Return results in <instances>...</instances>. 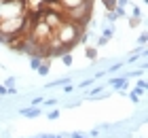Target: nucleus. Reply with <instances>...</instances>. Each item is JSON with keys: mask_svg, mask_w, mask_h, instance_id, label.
Here are the masks:
<instances>
[{"mask_svg": "<svg viewBox=\"0 0 148 138\" xmlns=\"http://www.w3.org/2000/svg\"><path fill=\"white\" fill-rule=\"evenodd\" d=\"M55 2H59L66 11H70V9H76V6L85 4V2H93V0H55Z\"/></svg>", "mask_w": 148, "mask_h": 138, "instance_id": "nucleus-1", "label": "nucleus"}, {"mask_svg": "<svg viewBox=\"0 0 148 138\" xmlns=\"http://www.w3.org/2000/svg\"><path fill=\"white\" fill-rule=\"evenodd\" d=\"M51 70V58H42V62H40V66L36 68V72L40 74V77H47Z\"/></svg>", "mask_w": 148, "mask_h": 138, "instance_id": "nucleus-2", "label": "nucleus"}, {"mask_svg": "<svg viewBox=\"0 0 148 138\" xmlns=\"http://www.w3.org/2000/svg\"><path fill=\"white\" fill-rule=\"evenodd\" d=\"M108 85H112L114 89H121V92H125V89H127V79H123V77H119V79H110Z\"/></svg>", "mask_w": 148, "mask_h": 138, "instance_id": "nucleus-3", "label": "nucleus"}, {"mask_svg": "<svg viewBox=\"0 0 148 138\" xmlns=\"http://www.w3.org/2000/svg\"><path fill=\"white\" fill-rule=\"evenodd\" d=\"M21 115H23V117H38V115H40V108H38V106H28V108H21Z\"/></svg>", "mask_w": 148, "mask_h": 138, "instance_id": "nucleus-4", "label": "nucleus"}, {"mask_svg": "<svg viewBox=\"0 0 148 138\" xmlns=\"http://www.w3.org/2000/svg\"><path fill=\"white\" fill-rule=\"evenodd\" d=\"M40 62H42L40 55H30V68H32V70H36V68L40 66Z\"/></svg>", "mask_w": 148, "mask_h": 138, "instance_id": "nucleus-5", "label": "nucleus"}, {"mask_svg": "<svg viewBox=\"0 0 148 138\" xmlns=\"http://www.w3.org/2000/svg\"><path fill=\"white\" fill-rule=\"evenodd\" d=\"M62 62H64V66H72V64H74L72 53H62Z\"/></svg>", "mask_w": 148, "mask_h": 138, "instance_id": "nucleus-6", "label": "nucleus"}, {"mask_svg": "<svg viewBox=\"0 0 148 138\" xmlns=\"http://www.w3.org/2000/svg\"><path fill=\"white\" fill-rule=\"evenodd\" d=\"M102 4L106 6V11H114V9H116V0H102Z\"/></svg>", "mask_w": 148, "mask_h": 138, "instance_id": "nucleus-7", "label": "nucleus"}, {"mask_svg": "<svg viewBox=\"0 0 148 138\" xmlns=\"http://www.w3.org/2000/svg\"><path fill=\"white\" fill-rule=\"evenodd\" d=\"M85 55H87L89 60H95V58H97V49H95V47H87V49H85Z\"/></svg>", "mask_w": 148, "mask_h": 138, "instance_id": "nucleus-8", "label": "nucleus"}, {"mask_svg": "<svg viewBox=\"0 0 148 138\" xmlns=\"http://www.w3.org/2000/svg\"><path fill=\"white\" fill-rule=\"evenodd\" d=\"M93 81H95V77H93V79H85V81H80V85H78V87H80V89H85V87H89Z\"/></svg>", "mask_w": 148, "mask_h": 138, "instance_id": "nucleus-9", "label": "nucleus"}, {"mask_svg": "<svg viewBox=\"0 0 148 138\" xmlns=\"http://www.w3.org/2000/svg\"><path fill=\"white\" fill-rule=\"evenodd\" d=\"M102 36H106V38H108V40H110V38L114 36V30H112V28H106V30L102 32Z\"/></svg>", "mask_w": 148, "mask_h": 138, "instance_id": "nucleus-10", "label": "nucleus"}, {"mask_svg": "<svg viewBox=\"0 0 148 138\" xmlns=\"http://www.w3.org/2000/svg\"><path fill=\"white\" fill-rule=\"evenodd\" d=\"M140 21H142L140 17H129V28H136V26H140Z\"/></svg>", "mask_w": 148, "mask_h": 138, "instance_id": "nucleus-11", "label": "nucleus"}, {"mask_svg": "<svg viewBox=\"0 0 148 138\" xmlns=\"http://www.w3.org/2000/svg\"><path fill=\"white\" fill-rule=\"evenodd\" d=\"M47 117H49L51 121H53V119H57V117H59V110H57V108H53V110H49V115H47Z\"/></svg>", "mask_w": 148, "mask_h": 138, "instance_id": "nucleus-12", "label": "nucleus"}, {"mask_svg": "<svg viewBox=\"0 0 148 138\" xmlns=\"http://www.w3.org/2000/svg\"><path fill=\"white\" fill-rule=\"evenodd\" d=\"M129 100L133 102V104H138V102H140V96H138L136 92H129Z\"/></svg>", "mask_w": 148, "mask_h": 138, "instance_id": "nucleus-13", "label": "nucleus"}, {"mask_svg": "<svg viewBox=\"0 0 148 138\" xmlns=\"http://www.w3.org/2000/svg\"><path fill=\"white\" fill-rule=\"evenodd\" d=\"M104 45H108V38H106V36H99V38H97V47H104Z\"/></svg>", "mask_w": 148, "mask_h": 138, "instance_id": "nucleus-14", "label": "nucleus"}, {"mask_svg": "<svg viewBox=\"0 0 148 138\" xmlns=\"http://www.w3.org/2000/svg\"><path fill=\"white\" fill-rule=\"evenodd\" d=\"M70 138H89V136L83 134V132H74V134H70Z\"/></svg>", "mask_w": 148, "mask_h": 138, "instance_id": "nucleus-15", "label": "nucleus"}, {"mask_svg": "<svg viewBox=\"0 0 148 138\" xmlns=\"http://www.w3.org/2000/svg\"><path fill=\"white\" fill-rule=\"evenodd\" d=\"M42 102H45L47 106H55V104H57V100H55V98H49V100H42Z\"/></svg>", "mask_w": 148, "mask_h": 138, "instance_id": "nucleus-16", "label": "nucleus"}, {"mask_svg": "<svg viewBox=\"0 0 148 138\" xmlns=\"http://www.w3.org/2000/svg\"><path fill=\"white\" fill-rule=\"evenodd\" d=\"M13 83H15V79H13V77H9V79L4 81V87H13Z\"/></svg>", "mask_w": 148, "mask_h": 138, "instance_id": "nucleus-17", "label": "nucleus"}, {"mask_svg": "<svg viewBox=\"0 0 148 138\" xmlns=\"http://www.w3.org/2000/svg\"><path fill=\"white\" fill-rule=\"evenodd\" d=\"M38 104H42V98H34L32 100V106H38Z\"/></svg>", "mask_w": 148, "mask_h": 138, "instance_id": "nucleus-18", "label": "nucleus"}, {"mask_svg": "<svg viewBox=\"0 0 148 138\" xmlns=\"http://www.w3.org/2000/svg\"><path fill=\"white\" fill-rule=\"evenodd\" d=\"M138 87H140V89H146V81L140 79V81H138Z\"/></svg>", "mask_w": 148, "mask_h": 138, "instance_id": "nucleus-19", "label": "nucleus"}, {"mask_svg": "<svg viewBox=\"0 0 148 138\" xmlns=\"http://www.w3.org/2000/svg\"><path fill=\"white\" fill-rule=\"evenodd\" d=\"M72 89H74V87H72V85H68V83H66V85H64V92H66V94H70Z\"/></svg>", "mask_w": 148, "mask_h": 138, "instance_id": "nucleus-20", "label": "nucleus"}, {"mask_svg": "<svg viewBox=\"0 0 148 138\" xmlns=\"http://www.w3.org/2000/svg\"><path fill=\"white\" fill-rule=\"evenodd\" d=\"M138 40H140V45H144V43H146V34H140Z\"/></svg>", "mask_w": 148, "mask_h": 138, "instance_id": "nucleus-21", "label": "nucleus"}, {"mask_svg": "<svg viewBox=\"0 0 148 138\" xmlns=\"http://www.w3.org/2000/svg\"><path fill=\"white\" fill-rule=\"evenodd\" d=\"M4 94H6V87H4V85H0V96H4Z\"/></svg>", "mask_w": 148, "mask_h": 138, "instance_id": "nucleus-22", "label": "nucleus"}, {"mask_svg": "<svg viewBox=\"0 0 148 138\" xmlns=\"http://www.w3.org/2000/svg\"><path fill=\"white\" fill-rule=\"evenodd\" d=\"M0 45H2V43H0Z\"/></svg>", "mask_w": 148, "mask_h": 138, "instance_id": "nucleus-23", "label": "nucleus"}]
</instances>
